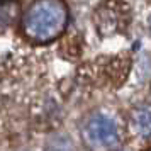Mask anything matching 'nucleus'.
Masks as SVG:
<instances>
[{"mask_svg": "<svg viewBox=\"0 0 151 151\" xmlns=\"http://www.w3.org/2000/svg\"><path fill=\"white\" fill-rule=\"evenodd\" d=\"M82 139L92 151H114L121 146L122 136L116 117L109 112L97 110L83 121Z\"/></svg>", "mask_w": 151, "mask_h": 151, "instance_id": "obj_2", "label": "nucleus"}, {"mask_svg": "<svg viewBox=\"0 0 151 151\" xmlns=\"http://www.w3.org/2000/svg\"><path fill=\"white\" fill-rule=\"evenodd\" d=\"M68 21L65 0H34L22 15V32L36 44H48L63 36Z\"/></svg>", "mask_w": 151, "mask_h": 151, "instance_id": "obj_1", "label": "nucleus"}, {"mask_svg": "<svg viewBox=\"0 0 151 151\" xmlns=\"http://www.w3.org/2000/svg\"><path fill=\"white\" fill-rule=\"evenodd\" d=\"M146 151H151V148H148V150H146Z\"/></svg>", "mask_w": 151, "mask_h": 151, "instance_id": "obj_6", "label": "nucleus"}, {"mask_svg": "<svg viewBox=\"0 0 151 151\" xmlns=\"http://www.w3.org/2000/svg\"><path fill=\"white\" fill-rule=\"evenodd\" d=\"M19 17V4L12 0L0 2V34L7 32Z\"/></svg>", "mask_w": 151, "mask_h": 151, "instance_id": "obj_5", "label": "nucleus"}, {"mask_svg": "<svg viewBox=\"0 0 151 151\" xmlns=\"http://www.w3.org/2000/svg\"><path fill=\"white\" fill-rule=\"evenodd\" d=\"M127 129L134 137L151 139V104L136 105L129 112Z\"/></svg>", "mask_w": 151, "mask_h": 151, "instance_id": "obj_4", "label": "nucleus"}, {"mask_svg": "<svg viewBox=\"0 0 151 151\" xmlns=\"http://www.w3.org/2000/svg\"><path fill=\"white\" fill-rule=\"evenodd\" d=\"M95 21L99 32L104 34L122 32L129 26L131 9L121 0H109L95 10Z\"/></svg>", "mask_w": 151, "mask_h": 151, "instance_id": "obj_3", "label": "nucleus"}]
</instances>
